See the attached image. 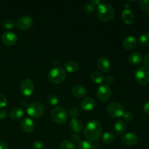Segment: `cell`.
Segmentation results:
<instances>
[{
  "instance_id": "obj_1",
  "label": "cell",
  "mask_w": 149,
  "mask_h": 149,
  "mask_svg": "<svg viewBox=\"0 0 149 149\" xmlns=\"http://www.w3.org/2000/svg\"><path fill=\"white\" fill-rule=\"evenodd\" d=\"M102 127L100 122L97 121H90L86 125L84 130V136L90 141H97L101 136Z\"/></svg>"
},
{
  "instance_id": "obj_2",
  "label": "cell",
  "mask_w": 149,
  "mask_h": 149,
  "mask_svg": "<svg viewBox=\"0 0 149 149\" xmlns=\"http://www.w3.org/2000/svg\"><path fill=\"white\" fill-rule=\"evenodd\" d=\"M115 15L114 8L107 3H101L97 6V16L103 22H109L113 19Z\"/></svg>"
},
{
  "instance_id": "obj_3",
  "label": "cell",
  "mask_w": 149,
  "mask_h": 149,
  "mask_svg": "<svg viewBox=\"0 0 149 149\" xmlns=\"http://www.w3.org/2000/svg\"><path fill=\"white\" fill-rule=\"evenodd\" d=\"M66 78V71L61 67H55L52 68L48 74V79L55 84L63 82Z\"/></svg>"
},
{
  "instance_id": "obj_4",
  "label": "cell",
  "mask_w": 149,
  "mask_h": 149,
  "mask_svg": "<svg viewBox=\"0 0 149 149\" xmlns=\"http://www.w3.org/2000/svg\"><path fill=\"white\" fill-rule=\"evenodd\" d=\"M51 118L57 124H65L68 119L67 111L63 107H56L51 111Z\"/></svg>"
},
{
  "instance_id": "obj_5",
  "label": "cell",
  "mask_w": 149,
  "mask_h": 149,
  "mask_svg": "<svg viewBox=\"0 0 149 149\" xmlns=\"http://www.w3.org/2000/svg\"><path fill=\"white\" fill-rule=\"evenodd\" d=\"M26 112L31 117L39 118L45 113V107L41 103L34 102L28 106Z\"/></svg>"
},
{
  "instance_id": "obj_6",
  "label": "cell",
  "mask_w": 149,
  "mask_h": 149,
  "mask_svg": "<svg viewBox=\"0 0 149 149\" xmlns=\"http://www.w3.org/2000/svg\"><path fill=\"white\" fill-rule=\"evenodd\" d=\"M107 112L111 117L119 118L123 116L125 109L123 106L119 102H112L107 106Z\"/></svg>"
},
{
  "instance_id": "obj_7",
  "label": "cell",
  "mask_w": 149,
  "mask_h": 149,
  "mask_svg": "<svg viewBox=\"0 0 149 149\" xmlns=\"http://www.w3.org/2000/svg\"><path fill=\"white\" fill-rule=\"evenodd\" d=\"M135 78L141 85H146L149 83V70L145 67H141L136 71Z\"/></svg>"
},
{
  "instance_id": "obj_8",
  "label": "cell",
  "mask_w": 149,
  "mask_h": 149,
  "mask_svg": "<svg viewBox=\"0 0 149 149\" xmlns=\"http://www.w3.org/2000/svg\"><path fill=\"white\" fill-rule=\"evenodd\" d=\"M15 24L20 30H29L33 26V19L30 15H22L17 19Z\"/></svg>"
},
{
  "instance_id": "obj_9",
  "label": "cell",
  "mask_w": 149,
  "mask_h": 149,
  "mask_svg": "<svg viewBox=\"0 0 149 149\" xmlns=\"http://www.w3.org/2000/svg\"><path fill=\"white\" fill-rule=\"evenodd\" d=\"M20 93L24 96H31L34 92V84L29 79L22 80L20 84Z\"/></svg>"
},
{
  "instance_id": "obj_10",
  "label": "cell",
  "mask_w": 149,
  "mask_h": 149,
  "mask_svg": "<svg viewBox=\"0 0 149 149\" xmlns=\"http://www.w3.org/2000/svg\"><path fill=\"white\" fill-rule=\"evenodd\" d=\"M97 97L101 101H107L111 98L112 95L111 89L109 86L102 84L97 90Z\"/></svg>"
},
{
  "instance_id": "obj_11",
  "label": "cell",
  "mask_w": 149,
  "mask_h": 149,
  "mask_svg": "<svg viewBox=\"0 0 149 149\" xmlns=\"http://www.w3.org/2000/svg\"><path fill=\"white\" fill-rule=\"evenodd\" d=\"M17 36L13 31H7L3 33L1 36V41L7 46H12L17 42Z\"/></svg>"
},
{
  "instance_id": "obj_12",
  "label": "cell",
  "mask_w": 149,
  "mask_h": 149,
  "mask_svg": "<svg viewBox=\"0 0 149 149\" xmlns=\"http://www.w3.org/2000/svg\"><path fill=\"white\" fill-rule=\"evenodd\" d=\"M138 138L136 134L133 132H128L123 135L122 138V142L124 145L127 146H132L138 143Z\"/></svg>"
},
{
  "instance_id": "obj_13",
  "label": "cell",
  "mask_w": 149,
  "mask_h": 149,
  "mask_svg": "<svg viewBox=\"0 0 149 149\" xmlns=\"http://www.w3.org/2000/svg\"><path fill=\"white\" fill-rule=\"evenodd\" d=\"M20 126L21 129L24 131L25 132L27 133H30V132H33L34 130V123H33V120L30 118H23L22 121L20 122Z\"/></svg>"
},
{
  "instance_id": "obj_14",
  "label": "cell",
  "mask_w": 149,
  "mask_h": 149,
  "mask_svg": "<svg viewBox=\"0 0 149 149\" xmlns=\"http://www.w3.org/2000/svg\"><path fill=\"white\" fill-rule=\"evenodd\" d=\"M97 67L103 72H108L111 69V62L106 57H100L97 61Z\"/></svg>"
},
{
  "instance_id": "obj_15",
  "label": "cell",
  "mask_w": 149,
  "mask_h": 149,
  "mask_svg": "<svg viewBox=\"0 0 149 149\" xmlns=\"http://www.w3.org/2000/svg\"><path fill=\"white\" fill-rule=\"evenodd\" d=\"M122 45L124 48L127 50H131L135 48L137 45V39L133 36H127L124 39L122 42Z\"/></svg>"
},
{
  "instance_id": "obj_16",
  "label": "cell",
  "mask_w": 149,
  "mask_h": 149,
  "mask_svg": "<svg viewBox=\"0 0 149 149\" xmlns=\"http://www.w3.org/2000/svg\"><path fill=\"white\" fill-rule=\"evenodd\" d=\"M87 93V90L84 86L81 84H76L72 88V94L76 97H83L86 95Z\"/></svg>"
},
{
  "instance_id": "obj_17",
  "label": "cell",
  "mask_w": 149,
  "mask_h": 149,
  "mask_svg": "<svg viewBox=\"0 0 149 149\" xmlns=\"http://www.w3.org/2000/svg\"><path fill=\"white\" fill-rule=\"evenodd\" d=\"M143 59V58L142 54L139 52H133L128 56V61L132 65H138L142 62Z\"/></svg>"
},
{
  "instance_id": "obj_18",
  "label": "cell",
  "mask_w": 149,
  "mask_h": 149,
  "mask_svg": "<svg viewBox=\"0 0 149 149\" xmlns=\"http://www.w3.org/2000/svg\"><path fill=\"white\" fill-rule=\"evenodd\" d=\"M95 105L96 103L95 100L90 97H86L81 101V108L87 111L93 110L95 107Z\"/></svg>"
},
{
  "instance_id": "obj_19",
  "label": "cell",
  "mask_w": 149,
  "mask_h": 149,
  "mask_svg": "<svg viewBox=\"0 0 149 149\" xmlns=\"http://www.w3.org/2000/svg\"><path fill=\"white\" fill-rule=\"evenodd\" d=\"M69 126L71 130L74 132H75V133L81 132V131H82L83 128H84L82 122L77 119H71V122H70L69 123Z\"/></svg>"
},
{
  "instance_id": "obj_20",
  "label": "cell",
  "mask_w": 149,
  "mask_h": 149,
  "mask_svg": "<svg viewBox=\"0 0 149 149\" xmlns=\"http://www.w3.org/2000/svg\"><path fill=\"white\" fill-rule=\"evenodd\" d=\"M122 18L126 24L130 25L134 20V15L130 10L125 8L122 13Z\"/></svg>"
},
{
  "instance_id": "obj_21",
  "label": "cell",
  "mask_w": 149,
  "mask_h": 149,
  "mask_svg": "<svg viewBox=\"0 0 149 149\" xmlns=\"http://www.w3.org/2000/svg\"><path fill=\"white\" fill-rule=\"evenodd\" d=\"M127 125L122 120H119L113 125V130L118 135H122L126 131Z\"/></svg>"
},
{
  "instance_id": "obj_22",
  "label": "cell",
  "mask_w": 149,
  "mask_h": 149,
  "mask_svg": "<svg viewBox=\"0 0 149 149\" xmlns=\"http://www.w3.org/2000/svg\"><path fill=\"white\" fill-rule=\"evenodd\" d=\"M65 69L68 73H75L79 69L78 63L74 61H68L65 63Z\"/></svg>"
},
{
  "instance_id": "obj_23",
  "label": "cell",
  "mask_w": 149,
  "mask_h": 149,
  "mask_svg": "<svg viewBox=\"0 0 149 149\" xmlns=\"http://www.w3.org/2000/svg\"><path fill=\"white\" fill-rule=\"evenodd\" d=\"M24 114V111L20 107H15L10 111V118L13 120H18Z\"/></svg>"
},
{
  "instance_id": "obj_24",
  "label": "cell",
  "mask_w": 149,
  "mask_h": 149,
  "mask_svg": "<svg viewBox=\"0 0 149 149\" xmlns=\"http://www.w3.org/2000/svg\"><path fill=\"white\" fill-rule=\"evenodd\" d=\"M90 79L95 84H101L103 81V76L99 71H94L90 74Z\"/></svg>"
},
{
  "instance_id": "obj_25",
  "label": "cell",
  "mask_w": 149,
  "mask_h": 149,
  "mask_svg": "<svg viewBox=\"0 0 149 149\" xmlns=\"http://www.w3.org/2000/svg\"><path fill=\"white\" fill-rule=\"evenodd\" d=\"M115 140V135L113 132H106L102 136V141L104 143L109 144L111 143L114 141Z\"/></svg>"
},
{
  "instance_id": "obj_26",
  "label": "cell",
  "mask_w": 149,
  "mask_h": 149,
  "mask_svg": "<svg viewBox=\"0 0 149 149\" xmlns=\"http://www.w3.org/2000/svg\"><path fill=\"white\" fill-rule=\"evenodd\" d=\"M138 42L141 46L142 47H146L149 45V33L148 32H146V33H142L140 36Z\"/></svg>"
},
{
  "instance_id": "obj_27",
  "label": "cell",
  "mask_w": 149,
  "mask_h": 149,
  "mask_svg": "<svg viewBox=\"0 0 149 149\" xmlns=\"http://www.w3.org/2000/svg\"><path fill=\"white\" fill-rule=\"evenodd\" d=\"M60 148H61V149H77L74 143L72 141H69V140L63 141L61 143Z\"/></svg>"
},
{
  "instance_id": "obj_28",
  "label": "cell",
  "mask_w": 149,
  "mask_h": 149,
  "mask_svg": "<svg viewBox=\"0 0 149 149\" xmlns=\"http://www.w3.org/2000/svg\"><path fill=\"white\" fill-rule=\"evenodd\" d=\"M47 102L49 105L51 106H56L59 102V97L55 93H50L49 95L47 96Z\"/></svg>"
},
{
  "instance_id": "obj_29",
  "label": "cell",
  "mask_w": 149,
  "mask_h": 149,
  "mask_svg": "<svg viewBox=\"0 0 149 149\" xmlns=\"http://www.w3.org/2000/svg\"><path fill=\"white\" fill-rule=\"evenodd\" d=\"M15 25V22L12 19H6L3 21V26L7 29H13Z\"/></svg>"
},
{
  "instance_id": "obj_30",
  "label": "cell",
  "mask_w": 149,
  "mask_h": 149,
  "mask_svg": "<svg viewBox=\"0 0 149 149\" xmlns=\"http://www.w3.org/2000/svg\"><path fill=\"white\" fill-rule=\"evenodd\" d=\"M78 149H93V146L87 141H82L79 143Z\"/></svg>"
},
{
  "instance_id": "obj_31",
  "label": "cell",
  "mask_w": 149,
  "mask_h": 149,
  "mask_svg": "<svg viewBox=\"0 0 149 149\" xmlns=\"http://www.w3.org/2000/svg\"><path fill=\"white\" fill-rule=\"evenodd\" d=\"M138 4L142 10L145 11H149V0H140Z\"/></svg>"
},
{
  "instance_id": "obj_32",
  "label": "cell",
  "mask_w": 149,
  "mask_h": 149,
  "mask_svg": "<svg viewBox=\"0 0 149 149\" xmlns=\"http://www.w3.org/2000/svg\"><path fill=\"white\" fill-rule=\"evenodd\" d=\"M95 6H94L93 4H92V3H90V2L87 3V4H84V11L87 12V13H93V12L95 10Z\"/></svg>"
},
{
  "instance_id": "obj_33",
  "label": "cell",
  "mask_w": 149,
  "mask_h": 149,
  "mask_svg": "<svg viewBox=\"0 0 149 149\" xmlns=\"http://www.w3.org/2000/svg\"><path fill=\"white\" fill-rule=\"evenodd\" d=\"M124 119H125L126 122H131L132 121V119H134V114L132 112H126V113H124L123 115Z\"/></svg>"
},
{
  "instance_id": "obj_34",
  "label": "cell",
  "mask_w": 149,
  "mask_h": 149,
  "mask_svg": "<svg viewBox=\"0 0 149 149\" xmlns=\"http://www.w3.org/2000/svg\"><path fill=\"white\" fill-rule=\"evenodd\" d=\"M33 149H45V146L43 143L39 141H35L33 143Z\"/></svg>"
},
{
  "instance_id": "obj_35",
  "label": "cell",
  "mask_w": 149,
  "mask_h": 149,
  "mask_svg": "<svg viewBox=\"0 0 149 149\" xmlns=\"http://www.w3.org/2000/svg\"><path fill=\"white\" fill-rule=\"evenodd\" d=\"M7 100L5 96L2 94H0V109L4 108L7 106Z\"/></svg>"
},
{
  "instance_id": "obj_36",
  "label": "cell",
  "mask_w": 149,
  "mask_h": 149,
  "mask_svg": "<svg viewBox=\"0 0 149 149\" xmlns=\"http://www.w3.org/2000/svg\"><path fill=\"white\" fill-rule=\"evenodd\" d=\"M79 114V111L77 109L75 108H72V109H70L69 111V116H71L72 119H76L77 116Z\"/></svg>"
},
{
  "instance_id": "obj_37",
  "label": "cell",
  "mask_w": 149,
  "mask_h": 149,
  "mask_svg": "<svg viewBox=\"0 0 149 149\" xmlns=\"http://www.w3.org/2000/svg\"><path fill=\"white\" fill-rule=\"evenodd\" d=\"M71 139L74 143H79L81 142V137L79 134H73L71 135Z\"/></svg>"
},
{
  "instance_id": "obj_38",
  "label": "cell",
  "mask_w": 149,
  "mask_h": 149,
  "mask_svg": "<svg viewBox=\"0 0 149 149\" xmlns=\"http://www.w3.org/2000/svg\"><path fill=\"white\" fill-rule=\"evenodd\" d=\"M113 81H114V79H113V77H111V76H108L106 78V79H105V84L109 86L113 82Z\"/></svg>"
},
{
  "instance_id": "obj_39",
  "label": "cell",
  "mask_w": 149,
  "mask_h": 149,
  "mask_svg": "<svg viewBox=\"0 0 149 149\" xmlns=\"http://www.w3.org/2000/svg\"><path fill=\"white\" fill-rule=\"evenodd\" d=\"M143 63L146 68H149V53L146 54L143 58Z\"/></svg>"
},
{
  "instance_id": "obj_40",
  "label": "cell",
  "mask_w": 149,
  "mask_h": 149,
  "mask_svg": "<svg viewBox=\"0 0 149 149\" xmlns=\"http://www.w3.org/2000/svg\"><path fill=\"white\" fill-rule=\"evenodd\" d=\"M7 113L5 110H3V109L0 110V119L4 120V119H5L7 118Z\"/></svg>"
},
{
  "instance_id": "obj_41",
  "label": "cell",
  "mask_w": 149,
  "mask_h": 149,
  "mask_svg": "<svg viewBox=\"0 0 149 149\" xmlns=\"http://www.w3.org/2000/svg\"><path fill=\"white\" fill-rule=\"evenodd\" d=\"M0 149H9L7 144L1 140H0Z\"/></svg>"
},
{
  "instance_id": "obj_42",
  "label": "cell",
  "mask_w": 149,
  "mask_h": 149,
  "mask_svg": "<svg viewBox=\"0 0 149 149\" xmlns=\"http://www.w3.org/2000/svg\"><path fill=\"white\" fill-rule=\"evenodd\" d=\"M143 111L146 113H147V114L149 115V101L144 104Z\"/></svg>"
},
{
  "instance_id": "obj_43",
  "label": "cell",
  "mask_w": 149,
  "mask_h": 149,
  "mask_svg": "<svg viewBox=\"0 0 149 149\" xmlns=\"http://www.w3.org/2000/svg\"><path fill=\"white\" fill-rule=\"evenodd\" d=\"M90 3H92V4H93L94 6H96V5L98 6L99 4H100L101 3H103V1H98V0H91V1H90Z\"/></svg>"
}]
</instances>
